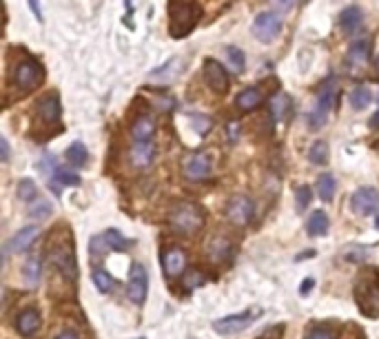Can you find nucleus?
I'll return each instance as SVG.
<instances>
[{"label":"nucleus","instance_id":"obj_3","mask_svg":"<svg viewBox=\"0 0 379 339\" xmlns=\"http://www.w3.org/2000/svg\"><path fill=\"white\" fill-rule=\"evenodd\" d=\"M45 80V67L34 58L21 60L12 71V82L21 93H32Z\"/></svg>","mask_w":379,"mask_h":339},{"label":"nucleus","instance_id":"obj_38","mask_svg":"<svg viewBox=\"0 0 379 339\" xmlns=\"http://www.w3.org/2000/svg\"><path fill=\"white\" fill-rule=\"evenodd\" d=\"M342 255H344L346 262H364L366 255H368V249H364V247H346Z\"/></svg>","mask_w":379,"mask_h":339},{"label":"nucleus","instance_id":"obj_5","mask_svg":"<svg viewBox=\"0 0 379 339\" xmlns=\"http://www.w3.org/2000/svg\"><path fill=\"white\" fill-rule=\"evenodd\" d=\"M258 317H262V308L244 310V313H240V315H229V317L215 319L213 331L220 333V335H238L244 331V328H249Z\"/></svg>","mask_w":379,"mask_h":339},{"label":"nucleus","instance_id":"obj_8","mask_svg":"<svg viewBox=\"0 0 379 339\" xmlns=\"http://www.w3.org/2000/svg\"><path fill=\"white\" fill-rule=\"evenodd\" d=\"M255 215V204L249 195H235L226 204V218L235 226H246Z\"/></svg>","mask_w":379,"mask_h":339},{"label":"nucleus","instance_id":"obj_34","mask_svg":"<svg viewBox=\"0 0 379 339\" xmlns=\"http://www.w3.org/2000/svg\"><path fill=\"white\" fill-rule=\"evenodd\" d=\"M16 193H18V200L23 202H34L36 195H38V188L32 180H21L16 186Z\"/></svg>","mask_w":379,"mask_h":339},{"label":"nucleus","instance_id":"obj_43","mask_svg":"<svg viewBox=\"0 0 379 339\" xmlns=\"http://www.w3.org/2000/svg\"><path fill=\"white\" fill-rule=\"evenodd\" d=\"M310 288H313V279H306L304 284L299 286V293H302V295H308V293H310Z\"/></svg>","mask_w":379,"mask_h":339},{"label":"nucleus","instance_id":"obj_42","mask_svg":"<svg viewBox=\"0 0 379 339\" xmlns=\"http://www.w3.org/2000/svg\"><path fill=\"white\" fill-rule=\"evenodd\" d=\"M0 153H3V162L9 160V145H7V138H0Z\"/></svg>","mask_w":379,"mask_h":339},{"label":"nucleus","instance_id":"obj_35","mask_svg":"<svg viewBox=\"0 0 379 339\" xmlns=\"http://www.w3.org/2000/svg\"><path fill=\"white\" fill-rule=\"evenodd\" d=\"M289 107H291V100L289 96H284V93H278L276 98H271V111L276 113V118H286L289 113Z\"/></svg>","mask_w":379,"mask_h":339},{"label":"nucleus","instance_id":"obj_2","mask_svg":"<svg viewBox=\"0 0 379 339\" xmlns=\"http://www.w3.org/2000/svg\"><path fill=\"white\" fill-rule=\"evenodd\" d=\"M167 220L173 233L188 238V235H195L204 226V211L193 202H178L171 206Z\"/></svg>","mask_w":379,"mask_h":339},{"label":"nucleus","instance_id":"obj_30","mask_svg":"<svg viewBox=\"0 0 379 339\" xmlns=\"http://www.w3.org/2000/svg\"><path fill=\"white\" fill-rule=\"evenodd\" d=\"M93 284L98 286L100 293H111V290L116 288V279H113L107 271H102V268H93Z\"/></svg>","mask_w":379,"mask_h":339},{"label":"nucleus","instance_id":"obj_24","mask_svg":"<svg viewBox=\"0 0 379 339\" xmlns=\"http://www.w3.org/2000/svg\"><path fill=\"white\" fill-rule=\"evenodd\" d=\"M328 229H330V220L324 211H315L306 220V233L310 238H321V235L328 233Z\"/></svg>","mask_w":379,"mask_h":339},{"label":"nucleus","instance_id":"obj_32","mask_svg":"<svg viewBox=\"0 0 379 339\" xmlns=\"http://www.w3.org/2000/svg\"><path fill=\"white\" fill-rule=\"evenodd\" d=\"M328 145L326 142H315L310 149H308V160L313 164H326L328 162Z\"/></svg>","mask_w":379,"mask_h":339},{"label":"nucleus","instance_id":"obj_21","mask_svg":"<svg viewBox=\"0 0 379 339\" xmlns=\"http://www.w3.org/2000/svg\"><path fill=\"white\" fill-rule=\"evenodd\" d=\"M264 102V96H262V91L258 87H249V89H244L238 98H235V105H238L240 111H255L260 105Z\"/></svg>","mask_w":379,"mask_h":339},{"label":"nucleus","instance_id":"obj_4","mask_svg":"<svg viewBox=\"0 0 379 339\" xmlns=\"http://www.w3.org/2000/svg\"><path fill=\"white\" fill-rule=\"evenodd\" d=\"M49 260H51V266L60 273L62 277L67 279H75L78 275V264H75V253H73V242L64 240L58 242L49 253Z\"/></svg>","mask_w":379,"mask_h":339},{"label":"nucleus","instance_id":"obj_13","mask_svg":"<svg viewBox=\"0 0 379 339\" xmlns=\"http://www.w3.org/2000/svg\"><path fill=\"white\" fill-rule=\"evenodd\" d=\"M156 160V147L154 142H142V140H134V145L129 149V162L134 168H149Z\"/></svg>","mask_w":379,"mask_h":339},{"label":"nucleus","instance_id":"obj_20","mask_svg":"<svg viewBox=\"0 0 379 339\" xmlns=\"http://www.w3.org/2000/svg\"><path fill=\"white\" fill-rule=\"evenodd\" d=\"M131 136L134 140H142V142H151V138L156 136V122L151 116H138L131 125Z\"/></svg>","mask_w":379,"mask_h":339},{"label":"nucleus","instance_id":"obj_41","mask_svg":"<svg viewBox=\"0 0 379 339\" xmlns=\"http://www.w3.org/2000/svg\"><path fill=\"white\" fill-rule=\"evenodd\" d=\"M271 5H276L278 9H291V5L295 3V0H269Z\"/></svg>","mask_w":379,"mask_h":339},{"label":"nucleus","instance_id":"obj_48","mask_svg":"<svg viewBox=\"0 0 379 339\" xmlns=\"http://www.w3.org/2000/svg\"><path fill=\"white\" fill-rule=\"evenodd\" d=\"M375 224H377V229H379V215H377V220H375Z\"/></svg>","mask_w":379,"mask_h":339},{"label":"nucleus","instance_id":"obj_16","mask_svg":"<svg viewBox=\"0 0 379 339\" xmlns=\"http://www.w3.org/2000/svg\"><path fill=\"white\" fill-rule=\"evenodd\" d=\"M162 266H164V273L169 277H178L182 275L184 268H186V253L178 247H171L164 251L162 255Z\"/></svg>","mask_w":379,"mask_h":339},{"label":"nucleus","instance_id":"obj_26","mask_svg":"<svg viewBox=\"0 0 379 339\" xmlns=\"http://www.w3.org/2000/svg\"><path fill=\"white\" fill-rule=\"evenodd\" d=\"M315 188H317V195L321 202H330L335 195V177L330 173H321L315 182Z\"/></svg>","mask_w":379,"mask_h":339},{"label":"nucleus","instance_id":"obj_7","mask_svg":"<svg viewBox=\"0 0 379 339\" xmlns=\"http://www.w3.org/2000/svg\"><path fill=\"white\" fill-rule=\"evenodd\" d=\"M147 290H149V275L147 268L142 264H134L129 273V284H127V297L134 304L142 306L147 301Z\"/></svg>","mask_w":379,"mask_h":339},{"label":"nucleus","instance_id":"obj_17","mask_svg":"<svg viewBox=\"0 0 379 339\" xmlns=\"http://www.w3.org/2000/svg\"><path fill=\"white\" fill-rule=\"evenodd\" d=\"M42 319H40V313H38L36 308H27L23 310L21 315L16 319V331L21 333L23 337H32L38 333V328H40Z\"/></svg>","mask_w":379,"mask_h":339},{"label":"nucleus","instance_id":"obj_9","mask_svg":"<svg viewBox=\"0 0 379 339\" xmlns=\"http://www.w3.org/2000/svg\"><path fill=\"white\" fill-rule=\"evenodd\" d=\"M350 209L357 215H373L379 209V191L373 186L357 188L353 197H350Z\"/></svg>","mask_w":379,"mask_h":339},{"label":"nucleus","instance_id":"obj_46","mask_svg":"<svg viewBox=\"0 0 379 339\" xmlns=\"http://www.w3.org/2000/svg\"><path fill=\"white\" fill-rule=\"evenodd\" d=\"M56 339H78V337H75L71 331H67V333H62V335H58V337H56Z\"/></svg>","mask_w":379,"mask_h":339},{"label":"nucleus","instance_id":"obj_36","mask_svg":"<svg viewBox=\"0 0 379 339\" xmlns=\"http://www.w3.org/2000/svg\"><path fill=\"white\" fill-rule=\"evenodd\" d=\"M204 284V275L200 271H186V273H182V286L186 288V290H195L197 286H202Z\"/></svg>","mask_w":379,"mask_h":339},{"label":"nucleus","instance_id":"obj_25","mask_svg":"<svg viewBox=\"0 0 379 339\" xmlns=\"http://www.w3.org/2000/svg\"><path fill=\"white\" fill-rule=\"evenodd\" d=\"M23 277L27 281V286H38L40 284V277H42V260L38 255H32L29 260L25 262V268H23Z\"/></svg>","mask_w":379,"mask_h":339},{"label":"nucleus","instance_id":"obj_12","mask_svg":"<svg viewBox=\"0 0 379 339\" xmlns=\"http://www.w3.org/2000/svg\"><path fill=\"white\" fill-rule=\"evenodd\" d=\"M182 171L188 180H204V177L211 173V155L202 153V151L186 155L182 162Z\"/></svg>","mask_w":379,"mask_h":339},{"label":"nucleus","instance_id":"obj_29","mask_svg":"<svg viewBox=\"0 0 379 339\" xmlns=\"http://www.w3.org/2000/svg\"><path fill=\"white\" fill-rule=\"evenodd\" d=\"M328 111H330V107L321 105V102H315V107H313V111L308 113V127L310 129L324 127L326 120H328Z\"/></svg>","mask_w":379,"mask_h":339},{"label":"nucleus","instance_id":"obj_23","mask_svg":"<svg viewBox=\"0 0 379 339\" xmlns=\"http://www.w3.org/2000/svg\"><path fill=\"white\" fill-rule=\"evenodd\" d=\"M78 184H80V175L71 171V168L58 166L51 175V188L56 193H58L62 186H78Z\"/></svg>","mask_w":379,"mask_h":339},{"label":"nucleus","instance_id":"obj_28","mask_svg":"<svg viewBox=\"0 0 379 339\" xmlns=\"http://www.w3.org/2000/svg\"><path fill=\"white\" fill-rule=\"evenodd\" d=\"M371 100H373L371 89H366V87H357V89L350 91V107H353L355 111L366 109L368 105H371Z\"/></svg>","mask_w":379,"mask_h":339},{"label":"nucleus","instance_id":"obj_6","mask_svg":"<svg viewBox=\"0 0 379 339\" xmlns=\"http://www.w3.org/2000/svg\"><path fill=\"white\" fill-rule=\"evenodd\" d=\"M251 32L260 42L276 40V38L280 36V32H282V18L276 12H262V14L255 16Z\"/></svg>","mask_w":379,"mask_h":339},{"label":"nucleus","instance_id":"obj_40","mask_svg":"<svg viewBox=\"0 0 379 339\" xmlns=\"http://www.w3.org/2000/svg\"><path fill=\"white\" fill-rule=\"evenodd\" d=\"M306 339H337V335L335 331H330V328H313L306 335Z\"/></svg>","mask_w":379,"mask_h":339},{"label":"nucleus","instance_id":"obj_27","mask_svg":"<svg viewBox=\"0 0 379 339\" xmlns=\"http://www.w3.org/2000/svg\"><path fill=\"white\" fill-rule=\"evenodd\" d=\"M67 160H69V164H71V166L82 168L84 164H87V160H89L87 147H84L82 142H73V145L67 149Z\"/></svg>","mask_w":379,"mask_h":339},{"label":"nucleus","instance_id":"obj_22","mask_svg":"<svg viewBox=\"0 0 379 339\" xmlns=\"http://www.w3.org/2000/svg\"><path fill=\"white\" fill-rule=\"evenodd\" d=\"M362 9L359 7H346L342 14H339V29L344 34H353L362 27Z\"/></svg>","mask_w":379,"mask_h":339},{"label":"nucleus","instance_id":"obj_33","mask_svg":"<svg viewBox=\"0 0 379 339\" xmlns=\"http://www.w3.org/2000/svg\"><path fill=\"white\" fill-rule=\"evenodd\" d=\"M102 238H104V247H107V249H113V251H125V249H129V242L122 238V235L116 229L107 231V233L102 235Z\"/></svg>","mask_w":379,"mask_h":339},{"label":"nucleus","instance_id":"obj_10","mask_svg":"<svg viewBox=\"0 0 379 339\" xmlns=\"http://www.w3.org/2000/svg\"><path fill=\"white\" fill-rule=\"evenodd\" d=\"M202 71H204V80H206V84H208V87H211L215 93H220V96H224V93L229 91V73H226V69H224L217 60L206 58Z\"/></svg>","mask_w":379,"mask_h":339},{"label":"nucleus","instance_id":"obj_11","mask_svg":"<svg viewBox=\"0 0 379 339\" xmlns=\"http://www.w3.org/2000/svg\"><path fill=\"white\" fill-rule=\"evenodd\" d=\"M36 113H38V120H40L42 125H47V127L58 125V122H60V113H62L58 93H47V96H42L40 100H38Z\"/></svg>","mask_w":379,"mask_h":339},{"label":"nucleus","instance_id":"obj_15","mask_svg":"<svg viewBox=\"0 0 379 339\" xmlns=\"http://www.w3.org/2000/svg\"><path fill=\"white\" fill-rule=\"evenodd\" d=\"M368 60H371V42L368 40H357L348 47V51H346V64H348V69H353V71H359V69H364Z\"/></svg>","mask_w":379,"mask_h":339},{"label":"nucleus","instance_id":"obj_18","mask_svg":"<svg viewBox=\"0 0 379 339\" xmlns=\"http://www.w3.org/2000/svg\"><path fill=\"white\" fill-rule=\"evenodd\" d=\"M38 235H40V229H38V226H25V229L18 231L12 238V242H9V251L25 253L38 240Z\"/></svg>","mask_w":379,"mask_h":339},{"label":"nucleus","instance_id":"obj_45","mask_svg":"<svg viewBox=\"0 0 379 339\" xmlns=\"http://www.w3.org/2000/svg\"><path fill=\"white\" fill-rule=\"evenodd\" d=\"M371 127H373V129H379V111L371 118Z\"/></svg>","mask_w":379,"mask_h":339},{"label":"nucleus","instance_id":"obj_44","mask_svg":"<svg viewBox=\"0 0 379 339\" xmlns=\"http://www.w3.org/2000/svg\"><path fill=\"white\" fill-rule=\"evenodd\" d=\"M29 5H32V9H34V14L38 16V18H40V21H42V16H40V9H38V0H29Z\"/></svg>","mask_w":379,"mask_h":339},{"label":"nucleus","instance_id":"obj_37","mask_svg":"<svg viewBox=\"0 0 379 339\" xmlns=\"http://www.w3.org/2000/svg\"><path fill=\"white\" fill-rule=\"evenodd\" d=\"M226 55H229V62H231V67L238 71V73H242L244 71V67H246V58H244V53H242V49H238V47H226Z\"/></svg>","mask_w":379,"mask_h":339},{"label":"nucleus","instance_id":"obj_31","mask_svg":"<svg viewBox=\"0 0 379 339\" xmlns=\"http://www.w3.org/2000/svg\"><path fill=\"white\" fill-rule=\"evenodd\" d=\"M27 211H29V215L36 220H47L53 213V206L47 200H34V202H29V209Z\"/></svg>","mask_w":379,"mask_h":339},{"label":"nucleus","instance_id":"obj_47","mask_svg":"<svg viewBox=\"0 0 379 339\" xmlns=\"http://www.w3.org/2000/svg\"><path fill=\"white\" fill-rule=\"evenodd\" d=\"M375 67H377V71H379V55H377V60H375Z\"/></svg>","mask_w":379,"mask_h":339},{"label":"nucleus","instance_id":"obj_19","mask_svg":"<svg viewBox=\"0 0 379 339\" xmlns=\"http://www.w3.org/2000/svg\"><path fill=\"white\" fill-rule=\"evenodd\" d=\"M184 69V60L182 58H171L167 64H162L160 69L151 71L149 78L156 80V82H171L173 78H178L180 73H182Z\"/></svg>","mask_w":379,"mask_h":339},{"label":"nucleus","instance_id":"obj_1","mask_svg":"<svg viewBox=\"0 0 379 339\" xmlns=\"http://www.w3.org/2000/svg\"><path fill=\"white\" fill-rule=\"evenodd\" d=\"M202 9L195 0H171L169 3V34L173 38L188 36L200 23Z\"/></svg>","mask_w":379,"mask_h":339},{"label":"nucleus","instance_id":"obj_14","mask_svg":"<svg viewBox=\"0 0 379 339\" xmlns=\"http://www.w3.org/2000/svg\"><path fill=\"white\" fill-rule=\"evenodd\" d=\"M204 251H206V255H208V260H211V262H215V264L217 262H226L231 258L233 244H231L229 238H226V235L215 233V235H211V238L206 240Z\"/></svg>","mask_w":379,"mask_h":339},{"label":"nucleus","instance_id":"obj_39","mask_svg":"<svg viewBox=\"0 0 379 339\" xmlns=\"http://www.w3.org/2000/svg\"><path fill=\"white\" fill-rule=\"evenodd\" d=\"M310 188L306 184H302L297 191H295V197H297V211H306L308 204H310Z\"/></svg>","mask_w":379,"mask_h":339}]
</instances>
